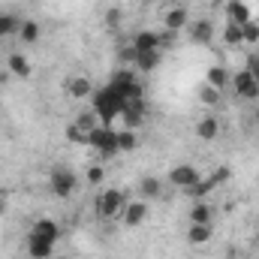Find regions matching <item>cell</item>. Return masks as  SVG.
<instances>
[{"label":"cell","instance_id":"cell-1","mask_svg":"<svg viewBox=\"0 0 259 259\" xmlns=\"http://www.w3.org/2000/svg\"><path fill=\"white\" fill-rule=\"evenodd\" d=\"M124 103H127V100H124L118 91L106 88V91H100V94H97V100H94V112H97V118H100V121H106V124H109L115 115H121V112H124Z\"/></svg>","mask_w":259,"mask_h":259},{"label":"cell","instance_id":"cell-2","mask_svg":"<svg viewBox=\"0 0 259 259\" xmlns=\"http://www.w3.org/2000/svg\"><path fill=\"white\" fill-rule=\"evenodd\" d=\"M88 145H94L103 157L121 154V151H118V133H115V130H106V127L91 130V133H88Z\"/></svg>","mask_w":259,"mask_h":259},{"label":"cell","instance_id":"cell-3","mask_svg":"<svg viewBox=\"0 0 259 259\" xmlns=\"http://www.w3.org/2000/svg\"><path fill=\"white\" fill-rule=\"evenodd\" d=\"M121 205H124V193H121V190H106V193L97 199V211H100L103 217H112Z\"/></svg>","mask_w":259,"mask_h":259},{"label":"cell","instance_id":"cell-4","mask_svg":"<svg viewBox=\"0 0 259 259\" xmlns=\"http://www.w3.org/2000/svg\"><path fill=\"white\" fill-rule=\"evenodd\" d=\"M52 190L66 199V196L75 190V175L66 172V169H55V172H52Z\"/></svg>","mask_w":259,"mask_h":259},{"label":"cell","instance_id":"cell-5","mask_svg":"<svg viewBox=\"0 0 259 259\" xmlns=\"http://www.w3.org/2000/svg\"><path fill=\"white\" fill-rule=\"evenodd\" d=\"M169 178H172V184H175V187H187V190H190L193 184H199V181H202V175L196 172L193 166H175Z\"/></svg>","mask_w":259,"mask_h":259},{"label":"cell","instance_id":"cell-6","mask_svg":"<svg viewBox=\"0 0 259 259\" xmlns=\"http://www.w3.org/2000/svg\"><path fill=\"white\" fill-rule=\"evenodd\" d=\"M157 46H160V33H154V30H142V33H136V39H133V52H136V55L157 52Z\"/></svg>","mask_w":259,"mask_h":259},{"label":"cell","instance_id":"cell-7","mask_svg":"<svg viewBox=\"0 0 259 259\" xmlns=\"http://www.w3.org/2000/svg\"><path fill=\"white\" fill-rule=\"evenodd\" d=\"M232 81H235L238 97H259V81L250 75V72H247V69H244V72H238Z\"/></svg>","mask_w":259,"mask_h":259},{"label":"cell","instance_id":"cell-8","mask_svg":"<svg viewBox=\"0 0 259 259\" xmlns=\"http://www.w3.org/2000/svg\"><path fill=\"white\" fill-rule=\"evenodd\" d=\"M52 247H55V241L39 238V235H30V256L33 259H49L52 256Z\"/></svg>","mask_w":259,"mask_h":259},{"label":"cell","instance_id":"cell-9","mask_svg":"<svg viewBox=\"0 0 259 259\" xmlns=\"http://www.w3.org/2000/svg\"><path fill=\"white\" fill-rule=\"evenodd\" d=\"M145 214H148V205L145 202H130L127 211H124V220H127V226H139L145 220Z\"/></svg>","mask_w":259,"mask_h":259},{"label":"cell","instance_id":"cell-10","mask_svg":"<svg viewBox=\"0 0 259 259\" xmlns=\"http://www.w3.org/2000/svg\"><path fill=\"white\" fill-rule=\"evenodd\" d=\"M226 12L232 15L235 24H247V21H250V9H247L241 0H229V3H226Z\"/></svg>","mask_w":259,"mask_h":259},{"label":"cell","instance_id":"cell-11","mask_svg":"<svg viewBox=\"0 0 259 259\" xmlns=\"http://www.w3.org/2000/svg\"><path fill=\"white\" fill-rule=\"evenodd\" d=\"M30 235H39V238L58 241V223H55V220H39V223H33V232H30Z\"/></svg>","mask_w":259,"mask_h":259},{"label":"cell","instance_id":"cell-12","mask_svg":"<svg viewBox=\"0 0 259 259\" xmlns=\"http://www.w3.org/2000/svg\"><path fill=\"white\" fill-rule=\"evenodd\" d=\"M9 69H12L15 75H21V78H27V75L33 72V66H30V61H27L24 55H12V58H9Z\"/></svg>","mask_w":259,"mask_h":259},{"label":"cell","instance_id":"cell-13","mask_svg":"<svg viewBox=\"0 0 259 259\" xmlns=\"http://www.w3.org/2000/svg\"><path fill=\"white\" fill-rule=\"evenodd\" d=\"M187 24V9H169L166 12V27L169 30H181Z\"/></svg>","mask_w":259,"mask_h":259},{"label":"cell","instance_id":"cell-14","mask_svg":"<svg viewBox=\"0 0 259 259\" xmlns=\"http://www.w3.org/2000/svg\"><path fill=\"white\" fill-rule=\"evenodd\" d=\"M66 88H69V94H72L75 100H81V97H88V94H91V81H88V78H69V84H66Z\"/></svg>","mask_w":259,"mask_h":259},{"label":"cell","instance_id":"cell-15","mask_svg":"<svg viewBox=\"0 0 259 259\" xmlns=\"http://www.w3.org/2000/svg\"><path fill=\"white\" fill-rule=\"evenodd\" d=\"M226 81H229V78H226V69H223V66H211V69H208V84H211V88L220 91V88H226Z\"/></svg>","mask_w":259,"mask_h":259},{"label":"cell","instance_id":"cell-16","mask_svg":"<svg viewBox=\"0 0 259 259\" xmlns=\"http://www.w3.org/2000/svg\"><path fill=\"white\" fill-rule=\"evenodd\" d=\"M190 220H193V223H202V226H208V220H211V208H208L205 202H196L193 211H190Z\"/></svg>","mask_w":259,"mask_h":259},{"label":"cell","instance_id":"cell-17","mask_svg":"<svg viewBox=\"0 0 259 259\" xmlns=\"http://www.w3.org/2000/svg\"><path fill=\"white\" fill-rule=\"evenodd\" d=\"M15 30H18V18L9 15V12H3V15H0V39H3V36H12Z\"/></svg>","mask_w":259,"mask_h":259},{"label":"cell","instance_id":"cell-18","mask_svg":"<svg viewBox=\"0 0 259 259\" xmlns=\"http://www.w3.org/2000/svg\"><path fill=\"white\" fill-rule=\"evenodd\" d=\"M193 244H205L208 238H211V226H202V223H193L190 226V235H187Z\"/></svg>","mask_w":259,"mask_h":259},{"label":"cell","instance_id":"cell-19","mask_svg":"<svg viewBox=\"0 0 259 259\" xmlns=\"http://www.w3.org/2000/svg\"><path fill=\"white\" fill-rule=\"evenodd\" d=\"M196 133H199V139H214V136H217V121H214V118H205V121H199Z\"/></svg>","mask_w":259,"mask_h":259},{"label":"cell","instance_id":"cell-20","mask_svg":"<svg viewBox=\"0 0 259 259\" xmlns=\"http://www.w3.org/2000/svg\"><path fill=\"white\" fill-rule=\"evenodd\" d=\"M133 148H136V133L133 130L118 133V151H133Z\"/></svg>","mask_w":259,"mask_h":259},{"label":"cell","instance_id":"cell-21","mask_svg":"<svg viewBox=\"0 0 259 259\" xmlns=\"http://www.w3.org/2000/svg\"><path fill=\"white\" fill-rule=\"evenodd\" d=\"M193 39L196 42H208V39H211V24H208V21L193 24Z\"/></svg>","mask_w":259,"mask_h":259},{"label":"cell","instance_id":"cell-22","mask_svg":"<svg viewBox=\"0 0 259 259\" xmlns=\"http://www.w3.org/2000/svg\"><path fill=\"white\" fill-rule=\"evenodd\" d=\"M241 39H244V42H256V39H259V24H256V21L241 24Z\"/></svg>","mask_w":259,"mask_h":259},{"label":"cell","instance_id":"cell-23","mask_svg":"<svg viewBox=\"0 0 259 259\" xmlns=\"http://www.w3.org/2000/svg\"><path fill=\"white\" fill-rule=\"evenodd\" d=\"M36 36H39V24H36V21H24V24H21V39H24V42H33Z\"/></svg>","mask_w":259,"mask_h":259},{"label":"cell","instance_id":"cell-24","mask_svg":"<svg viewBox=\"0 0 259 259\" xmlns=\"http://www.w3.org/2000/svg\"><path fill=\"white\" fill-rule=\"evenodd\" d=\"M223 36H226V42H232V46L244 42V39H241V24H235V21L226 24V33H223Z\"/></svg>","mask_w":259,"mask_h":259},{"label":"cell","instance_id":"cell-25","mask_svg":"<svg viewBox=\"0 0 259 259\" xmlns=\"http://www.w3.org/2000/svg\"><path fill=\"white\" fill-rule=\"evenodd\" d=\"M142 193L148 196V199H151V196H160V181H157V178H145V181H142Z\"/></svg>","mask_w":259,"mask_h":259},{"label":"cell","instance_id":"cell-26","mask_svg":"<svg viewBox=\"0 0 259 259\" xmlns=\"http://www.w3.org/2000/svg\"><path fill=\"white\" fill-rule=\"evenodd\" d=\"M142 69H154L157 66V52H148V55H136Z\"/></svg>","mask_w":259,"mask_h":259},{"label":"cell","instance_id":"cell-27","mask_svg":"<svg viewBox=\"0 0 259 259\" xmlns=\"http://www.w3.org/2000/svg\"><path fill=\"white\" fill-rule=\"evenodd\" d=\"M247 72H250V75L259 81V55H253V58L247 61Z\"/></svg>","mask_w":259,"mask_h":259},{"label":"cell","instance_id":"cell-28","mask_svg":"<svg viewBox=\"0 0 259 259\" xmlns=\"http://www.w3.org/2000/svg\"><path fill=\"white\" fill-rule=\"evenodd\" d=\"M202 100H205V103H214V100H217V88H211V84L202 88Z\"/></svg>","mask_w":259,"mask_h":259},{"label":"cell","instance_id":"cell-29","mask_svg":"<svg viewBox=\"0 0 259 259\" xmlns=\"http://www.w3.org/2000/svg\"><path fill=\"white\" fill-rule=\"evenodd\" d=\"M88 181H91V184H100V181H103V169H100V166H94V169L88 172Z\"/></svg>","mask_w":259,"mask_h":259},{"label":"cell","instance_id":"cell-30","mask_svg":"<svg viewBox=\"0 0 259 259\" xmlns=\"http://www.w3.org/2000/svg\"><path fill=\"white\" fill-rule=\"evenodd\" d=\"M66 136H69L72 142H81V145L88 142V136H84V133H78V127H69V133H66Z\"/></svg>","mask_w":259,"mask_h":259}]
</instances>
